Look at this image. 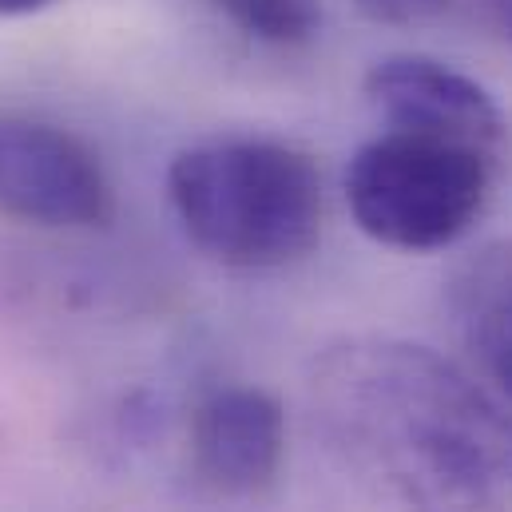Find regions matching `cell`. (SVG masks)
I'll return each instance as SVG.
<instances>
[{"instance_id":"cell-2","label":"cell","mask_w":512,"mask_h":512,"mask_svg":"<svg viewBox=\"0 0 512 512\" xmlns=\"http://www.w3.org/2000/svg\"><path fill=\"white\" fill-rule=\"evenodd\" d=\"M183 235L231 270H278L306 258L326 223L314 159L282 139L227 135L183 147L167 167Z\"/></svg>"},{"instance_id":"cell-8","label":"cell","mask_w":512,"mask_h":512,"mask_svg":"<svg viewBox=\"0 0 512 512\" xmlns=\"http://www.w3.org/2000/svg\"><path fill=\"white\" fill-rule=\"evenodd\" d=\"M227 16L243 36L270 48H302L322 28L318 0H203Z\"/></svg>"},{"instance_id":"cell-9","label":"cell","mask_w":512,"mask_h":512,"mask_svg":"<svg viewBox=\"0 0 512 512\" xmlns=\"http://www.w3.org/2000/svg\"><path fill=\"white\" fill-rule=\"evenodd\" d=\"M354 4L382 24H421L449 8V0H354Z\"/></svg>"},{"instance_id":"cell-6","label":"cell","mask_w":512,"mask_h":512,"mask_svg":"<svg viewBox=\"0 0 512 512\" xmlns=\"http://www.w3.org/2000/svg\"><path fill=\"white\" fill-rule=\"evenodd\" d=\"M286 457V417L274 393L223 385L191 413V473L219 497H258Z\"/></svg>"},{"instance_id":"cell-3","label":"cell","mask_w":512,"mask_h":512,"mask_svg":"<svg viewBox=\"0 0 512 512\" xmlns=\"http://www.w3.org/2000/svg\"><path fill=\"white\" fill-rule=\"evenodd\" d=\"M505 159L421 131L389 128L346 167V203L374 243L425 255L461 243L489 211Z\"/></svg>"},{"instance_id":"cell-10","label":"cell","mask_w":512,"mask_h":512,"mask_svg":"<svg viewBox=\"0 0 512 512\" xmlns=\"http://www.w3.org/2000/svg\"><path fill=\"white\" fill-rule=\"evenodd\" d=\"M60 0H0V20H12V16H36L44 8H52Z\"/></svg>"},{"instance_id":"cell-5","label":"cell","mask_w":512,"mask_h":512,"mask_svg":"<svg viewBox=\"0 0 512 512\" xmlns=\"http://www.w3.org/2000/svg\"><path fill=\"white\" fill-rule=\"evenodd\" d=\"M366 100L389 128L421 131L509 159V120L473 76L433 56L401 52L366 72Z\"/></svg>"},{"instance_id":"cell-4","label":"cell","mask_w":512,"mask_h":512,"mask_svg":"<svg viewBox=\"0 0 512 512\" xmlns=\"http://www.w3.org/2000/svg\"><path fill=\"white\" fill-rule=\"evenodd\" d=\"M0 215L44 231H88L112 223L116 191L76 131L0 112Z\"/></svg>"},{"instance_id":"cell-11","label":"cell","mask_w":512,"mask_h":512,"mask_svg":"<svg viewBox=\"0 0 512 512\" xmlns=\"http://www.w3.org/2000/svg\"><path fill=\"white\" fill-rule=\"evenodd\" d=\"M489 12H493V20L501 24V32L512 40V0H489Z\"/></svg>"},{"instance_id":"cell-7","label":"cell","mask_w":512,"mask_h":512,"mask_svg":"<svg viewBox=\"0 0 512 512\" xmlns=\"http://www.w3.org/2000/svg\"><path fill=\"white\" fill-rule=\"evenodd\" d=\"M445 306L473 362L512 401V239L461 258L445 282Z\"/></svg>"},{"instance_id":"cell-1","label":"cell","mask_w":512,"mask_h":512,"mask_svg":"<svg viewBox=\"0 0 512 512\" xmlns=\"http://www.w3.org/2000/svg\"><path fill=\"white\" fill-rule=\"evenodd\" d=\"M334 449L405 512H512V417L421 342L358 334L310 366Z\"/></svg>"}]
</instances>
